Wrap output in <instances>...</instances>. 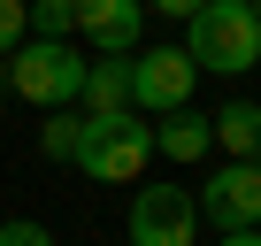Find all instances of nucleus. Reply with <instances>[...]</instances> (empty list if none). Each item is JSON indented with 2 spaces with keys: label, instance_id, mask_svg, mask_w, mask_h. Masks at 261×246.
<instances>
[{
  "label": "nucleus",
  "instance_id": "nucleus-1",
  "mask_svg": "<svg viewBox=\"0 0 261 246\" xmlns=\"http://www.w3.org/2000/svg\"><path fill=\"white\" fill-rule=\"evenodd\" d=\"M69 169H77V177H92V185H139V177L154 169V115H139V108L85 115Z\"/></svg>",
  "mask_w": 261,
  "mask_h": 246
},
{
  "label": "nucleus",
  "instance_id": "nucleus-2",
  "mask_svg": "<svg viewBox=\"0 0 261 246\" xmlns=\"http://www.w3.org/2000/svg\"><path fill=\"white\" fill-rule=\"evenodd\" d=\"M185 54L200 77H246L261 69V23L246 0H200L185 16Z\"/></svg>",
  "mask_w": 261,
  "mask_h": 246
},
{
  "label": "nucleus",
  "instance_id": "nucleus-3",
  "mask_svg": "<svg viewBox=\"0 0 261 246\" xmlns=\"http://www.w3.org/2000/svg\"><path fill=\"white\" fill-rule=\"evenodd\" d=\"M85 46L77 39H23L16 54H0V85L16 100H31L39 115L46 108H77V85H85Z\"/></svg>",
  "mask_w": 261,
  "mask_h": 246
},
{
  "label": "nucleus",
  "instance_id": "nucleus-4",
  "mask_svg": "<svg viewBox=\"0 0 261 246\" xmlns=\"http://www.w3.org/2000/svg\"><path fill=\"white\" fill-rule=\"evenodd\" d=\"M123 231H130V246H192V238H200V208H192V185H177V177L146 185V177H139V192H130V215H123Z\"/></svg>",
  "mask_w": 261,
  "mask_h": 246
},
{
  "label": "nucleus",
  "instance_id": "nucleus-5",
  "mask_svg": "<svg viewBox=\"0 0 261 246\" xmlns=\"http://www.w3.org/2000/svg\"><path fill=\"white\" fill-rule=\"evenodd\" d=\"M192 85H200V69H192L185 46H130V108H139V115L185 108Z\"/></svg>",
  "mask_w": 261,
  "mask_h": 246
},
{
  "label": "nucleus",
  "instance_id": "nucleus-6",
  "mask_svg": "<svg viewBox=\"0 0 261 246\" xmlns=\"http://www.w3.org/2000/svg\"><path fill=\"white\" fill-rule=\"evenodd\" d=\"M192 208H200V223H215V231H253V223H261V169H253V162H215V169L192 185Z\"/></svg>",
  "mask_w": 261,
  "mask_h": 246
},
{
  "label": "nucleus",
  "instance_id": "nucleus-7",
  "mask_svg": "<svg viewBox=\"0 0 261 246\" xmlns=\"http://www.w3.org/2000/svg\"><path fill=\"white\" fill-rule=\"evenodd\" d=\"M146 31V8L139 0H77V39L92 54H130Z\"/></svg>",
  "mask_w": 261,
  "mask_h": 246
},
{
  "label": "nucleus",
  "instance_id": "nucleus-8",
  "mask_svg": "<svg viewBox=\"0 0 261 246\" xmlns=\"http://www.w3.org/2000/svg\"><path fill=\"white\" fill-rule=\"evenodd\" d=\"M154 154L162 162H207L215 154V131H207V115L185 100V108H169V115H154Z\"/></svg>",
  "mask_w": 261,
  "mask_h": 246
},
{
  "label": "nucleus",
  "instance_id": "nucleus-9",
  "mask_svg": "<svg viewBox=\"0 0 261 246\" xmlns=\"http://www.w3.org/2000/svg\"><path fill=\"white\" fill-rule=\"evenodd\" d=\"M207 131H215V154L223 162H253L261 154V100H223L207 115Z\"/></svg>",
  "mask_w": 261,
  "mask_h": 246
},
{
  "label": "nucleus",
  "instance_id": "nucleus-10",
  "mask_svg": "<svg viewBox=\"0 0 261 246\" xmlns=\"http://www.w3.org/2000/svg\"><path fill=\"white\" fill-rule=\"evenodd\" d=\"M77 108H85V115L130 108V54H92V62H85V85H77Z\"/></svg>",
  "mask_w": 261,
  "mask_h": 246
},
{
  "label": "nucleus",
  "instance_id": "nucleus-11",
  "mask_svg": "<svg viewBox=\"0 0 261 246\" xmlns=\"http://www.w3.org/2000/svg\"><path fill=\"white\" fill-rule=\"evenodd\" d=\"M77 131H85V108H46L39 115V154L46 162H69L77 154Z\"/></svg>",
  "mask_w": 261,
  "mask_h": 246
},
{
  "label": "nucleus",
  "instance_id": "nucleus-12",
  "mask_svg": "<svg viewBox=\"0 0 261 246\" xmlns=\"http://www.w3.org/2000/svg\"><path fill=\"white\" fill-rule=\"evenodd\" d=\"M31 39H77V0H31Z\"/></svg>",
  "mask_w": 261,
  "mask_h": 246
},
{
  "label": "nucleus",
  "instance_id": "nucleus-13",
  "mask_svg": "<svg viewBox=\"0 0 261 246\" xmlns=\"http://www.w3.org/2000/svg\"><path fill=\"white\" fill-rule=\"evenodd\" d=\"M31 39V0H0V54H16Z\"/></svg>",
  "mask_w": 261,
  "mask_h": 246
},
{
  "label": "nucleus",
  "instance_id": "nucleus-14",
  "mask_svg": "<svg viewBox=\"0 0 261 246\" xmlns=\"http://www.w3.org/2000/svg\"><path fill=\"white\" fill-rule=\"evenodd\" d=\"M0 246H54V231L39 215H0Z\"/></svg>",
  "mask_w": 261,
  "mask_h": 246
},
{
  "label": "nucleus",
  "instance_id": "nucleus-15",
  "mask_svg": "<svg viewBox=\"0 0 261 246\" xmlns=\"http://www.w3.org/2000/svg\"><path fill=\"white\" fill-rule=\"evenodd\" d=\"M139 8H162V16H177V23H185V16L200 8V0H139Z\"/></svg>",
  "mask_w": 261,
  "mask_h": 246
},
{
  "label": "nucleus",
  "instance_id": "nucleus-16",
  "mask_svg": "<svg viewBox=\"0 0 261 246\" xmlns=\"http://www.w3.org/2000/svg\"><path fill=\"white\" fill-rule=\"evenodd\" d=\"M215 246H261V223L253 231H215Z\"/></svg>",
  "mask_w": 261,
  "mask_h": 246
},
{
  "label": "nucleus",
  "instance_id": "nucleus-17",
  "mask_svg": "<svg viewBox=\"0 0 261 246\" xmlns=\"http://www.w3.org/2000/svg\"><path fill=\"white\" fill-rule=\"evenodd\" d=\"M253 23H261V0H253Z\"/></svg>",
  "mask_w": 261,
  "mask_h": 246
},
{
  "label": "nucleus",
  "instance_id": "nucleus-18",
  "mask_svg": "<svg viewBox=\"0 0 261 246\" xmlns=\"http://www.w3.org/2000/svg\"><path fill=\"white\" fill-rule=\"evenodd\" d=\"M253 169H261V154H253Z\"/></svg>",
  "mask_w": 261,
  "mask_h": 246
},
{
  "label": "nucleus",
  "instance_id": "nucleus-19",
  "mask_svg": "<svg viewBox=\"0 0 261 246\" xmlns=\"http://www.w3.org/2000/svg\"><path fill=\"white\" fill-rule=\"evenodd\" d=\"M0 92H8V85H0Z\"/></svg>",
  "mask_w": 261,
  "mask_h": 246
},
{
  "label": "nucleus",
  "instance_id": "nucleus-20",
  "mask_svg": "<svg viewBox=\"0 0 261 246\" xmlns=\"http://www.w3.org/2000/svg\"><path fill=\"white\" fill-rule=\"evenodd\" d=\"M246 8H253V0H246Z\"/></svg>",
  "mask_w": 261,
  "mask_h": 246
}]
</instances>
